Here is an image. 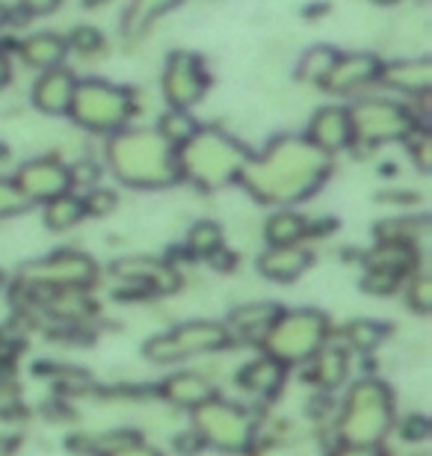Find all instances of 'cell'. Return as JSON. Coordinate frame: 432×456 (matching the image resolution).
<instances>
[{
	"label": "cell",
	"instance_id": "c3c4849f",
	"mask_svg": "<svg viewBox=\"0 0 432 456\" xmlns=\"http://www.w3.org/2000/svg\"><path fill=\"white\" fill-rule=\"evenodd\" d=\"M4 285H6V276H4V273H0V290H4Z\"/></svg>",
	"mask_w": 432,
	"mask_h": 456
},
{
	"label": "cell",
	"instance_id": "f1b7e54d",
	"mask_svg": "<svg viewBox=\"0 0 432 456\" xmlns=\"http://www.w3.org/2000/svg\"><path fill=\"white\" fill-rule=\"evenodd\" d=\"M199 127L201 125L196 122V116H192L190 110H172V107H169V110L160 116V122H158V127H154V131H158L163 140H167L172 149L178 151L181 145L199 131Z\"/></svg>",
	"mask_w": 432,
	"mask_h": 456
},
{
	"label": "cell",
	"instance_id": "2e32d148",
	"mask_svg": "<svg viewBox=\"0 0 432 456\" xmlns=\"http://www.w3.org/2000/svg\"><path fill=\"white\" fill-rule=\"evenodd\" d=\"M306 140L311 145H317L323 154H338L353 145V125H349V113L346 107H320V110L311 116L308 122V131H306Z\"/></svg>",
	"mask_w": 432,
	"mask_h": 456
},
{
	"label": "cell",
	"instance_id": "ee69618b",
	"mask_svg": "<svg viewBox=\"0 0 432 456\" xmlns=\"http://www.w3.org/2000/svg\"><path fill=\"white\" fill-rule=\"evenodd\" d=\"M6 80H9V57L0 51V89L6 86Z\"/></svg>",
	"mask_w": 432,
	"mask_h": 456
},
{
	"label": "cell",
	"instance_id": "44dd1931",
	"mask_svg": "<svg viewBox=\"0 0 432 456\" xmlns=\"http://www.w3.org/2000/svg\"><path fill=\"white\" fill-rule=\"evenodd\" d=\"M279 314H281V308L275 303H243L228 314L225 326L232 335H240L246 341H261Z\"/></svg>",
	"mask_w": 432,
	"mask_h": 456
},
{
	"label": "cell",
	"instance_id": "d4e9b609",
	"mask_svg": "<svg viewBox=\"0 0 432 456\" xmlns=\"http://www.w3.org/2000/svg\"><path fill=\"white\" fill-rule=\"evenodd\" d=\"M367 267H379L397 276L409 279L412 273H418V246L406 243H379L367 255Z\"/></svg>",
	"mask_w": 432,
	"mask_h": 456
},
{
	"label": "cell",
	"instance_id": "52a82bcc",
	"mask_svg": "<svg viewBox=\"0 0 432 456\" xmlns=\"http://www.w3.org/2000/svg\"><path fill=\"white\" fill-rule=\"evenodd\" d=\"M349 125H353V142L358 145H385V142H406L418 131V116L409 104L391 102V98H362L346 107Z\"/></svg>",
	"mask_w": 432,
	"mask_h": 456
},
{
	"label": "cell",
	"instance_id": "e0dca14e",
	"mask_svg": "<svg viewBox=\"0 0 432 456\" xmlns=\"http://www.w3.org/2000/svg\"><path fill=\"white\" fill-rule=\"evenodd\" d=\"M75 86H77V75L66 66H53L48 71H42L30 93L33 107L45 116H69Z\"/></svg>",
	"mask_w": 432,
	"mask_h": 456
},
{
	"label": "cell",
	"instance_id": "7bdbcfd3",
	"mask_svg": "<svg viewBox=\"0 0 432 456\" xmlns=\"http://www.w3.org/2000/svg\"><path fill=\"white\" fill-rule=\"evenodd\" d=\"M332 456H385L382 444H349V442H341L335 444Z\"/></svg>",
	"mask_w": 432,
	"mask_h": 456
},
{
	"label": "cell",
	"instance_id": "8d00e7d4",
	"mask_svg": "<svg viewBox=\"0 0 432 456\" xmlns=\"http://www.w3.org/2000/svg\"><path fill=\"white\" fill-rule=\"evenodd\" d=\"M84 199V208H86V216H107V214H113L116 211V205H118V196L113 193L110 187H92L86 196H80Z\"/></svg>",
	"mask_w": 432,
	"mask_h": 456
},
{
	"label": "cell",
	"instance_id": "9a60e30c",
	"mask_svg": "<svg viewBox=\"0 0 432 456\" xmlns=\"http://www.w3.org/2000/svg\"><path fill=\"white\" fill-rule=\"evenodd\" d=\"M376 84H382L391 93L409 95V98H427L432 89V60H391L379 66V77Z\"/></svg>",
	"mask_w": 432,
	"mask_h": 456
},
{
	"label": "cell",
	"instance_id": "5b68a950",
	"mask_svg": "<svg viewBox=\"0 0 432 456\" xmlns=\"http://www.w3.org/2000/svg\"><path fill=\"white\" fill-rule=\"evenodd\" d=\"M134 113H136V98L131 89L107 84V80L98 77L77 80L75 98H71L69 107V116L75 118L77 127L104 136L125 131Z\"/></svg>",
	"mask_w": 432,
	"mask_h": 456
},
{
	"label": "cell",
	"instance_id": "8992f818",
	"mask_svg": "<svg viewBox=\"0 0 432 456\" xmlns=\"http://www.w3.org/2000/svg\"><path fill=\"white\" fill-rule=\"evenodd\" d=\"M329 338V317L317 308H293L275 317L261 338L266 355L281 364H302L314 355Z\"/></svg>",
	"mask_w": 432,
	"mask_h": 456
},
{
	"label": "cell",
	"instance_id": "ac0fdd59",
	"mask_svg": "<svg viewBox=\"0 0 432 456\" xmlns=\"http://www.w3.org/2000/svg\"><path fill=\"white\" fill-rule=\"evenodd\" d=\"M160 397L167 403L178 406V409H199L201 403H208L210 397H216L214 382H210L205 373L199 370H178L163 377L160 382Z\"/></svg>",
	"mask_w": 432,
	"mask_h": 456
},
{
	"label": "cell",
	"instance_id": "bcb514c9",
	"mask_svg": "<svg viewBox=\"0 0 432 456\" xmlns=\"http://www.w3.org/2000/svg\"><path fill=\"white\" fill-rule=\"evenodd\" d=\"M373 4H385V6H388V4H397V0H373Z\"/></svg>",
	"mask_w": 432,
	"mask_h": 456
},
{
	"label": "cell",
	"instance_id": "836d02e7",
	"mask_svg": "<svg viewBox=\"0 0 432 456\" xmlns=\"http://www.w3.org/2000/svg\"><path fill=\"white\" fill-rule=\"evenodd\" d=\"M66 45H69V51H77V53H84V57H92V53H98L101 48H104V33L92 24H80L69 33Z\"/></svg>",
	"mask_w": 432,
	"mask_h": 456
},
{
	"label": "cell",
	"instance_id": "4dcf8cb0",
	"mask_svg": "<svg viewBox=\"0 0 432 456\" xmlns=\"http://www.w3.org/2000/svg\"><path fill=\"white\" fill-rule=\"evenodd\" d=\"M187 249L196 258H214L216 252H223V228L210 220L196 223L187 232Z\"/></svg>",
	"mask_w": 432,
	"mask_h": 456
},
{
	"label": "cell",
	"instance_id": "4316f807",
	"mask_svg": "<svg viewBox=\"0 0 432 456\" xmlns=\"http://www.w3.org/2000/svg\"><path fill=\"white\" fill-rule=\"evenodd\" d=\"M427 228H429L427 216H397V220H385L376 225V240L418 246L420 234H427Z\"/></svg>",
	"mask_w": 432,
	"mask_h": 456
},
{
	"label": "cell",
	"instance_id": "74e56055",
	"mask_svg": "<svg viewBox=\"0 0 432 456\" xmlns=\"http://www.w3.org/2000/svg\"><path fill=\"white\" fill-rule=\"evenodd\" d=\"M104 456H163L154 444L149 442H143L140 436H134V433H125L122 439L116 442V448H110Z\"/></svg>",
	"mask_w": 432,
	"mask_h": 456
},
{
	"label": "cell",
	"instance_id": "ffe728a7",
	"mask_svg": "<svg viewBox=\"0 0 432 456\" xmlns=\"http://www.w3.org/2000/svg\"><path fill=\"white\" fill-rule=\"evenodd\" d=\"M237 386L246 388L249 395L275 397L279 388L284 386V364L264 353L258 359H252L249 364H243L240 373H237Z\"/></svg>",
	"mask_w": 432,
	"mask_h": 456
},
{
	"label": "cell",
	"instance_id": "f546056e",
	"mask_svg": "<svg viewBox=\"0 0 432 456\" xmlns=\"http://www.w3.org/2000/svg\"><path fill=\"white\" fill-rule=\"evenodd\" d=\"M338 53H341V51L329 48V45H314V48H311V51L302 53L299 69H297V77H299V80H306V84L320 86V84H323V80H326L329 69L335 66Z\"/></svg>",
	"mask_w": 432,
	"mask_h": 456
},
{
	"label": "cell",
	"instance_id": "8fae6325",
	"mask_svg": "<svg viewBox=\"0 0 432 456\" xmlns=\"http://www.w3.org/2000/svg\"><path fill=\"white\" fill-rule=\"evenodd\" d=\"M208 71L205 62H201L199 53L192 51H172L167 57V66H163V98L172 110H192L208 93Z\"/></svg>",
	"mask_w": 432,
	"mask_h": 456
},
{
	"label": "cell",
	"instance_id": "f6af8a7d",
	"mask_svg": "<svg viewBox=\"0 0 432 456\" xmlns=\"http://www.w3.org/2000/svg\"><path fill=\"white\" fill-rule=\"evenodd\" d=\"M9 15H12V12H9V6H6V4H0V27L9 24Z\"/></svg>",
	"mask_w": 432,
	"mask_h": 456
},
{
	"label": "cell",
	"instance_id": "4fadbf2b",
	"mask_svg": "<svg viewBox=\"0 0 432 456\" xmlns=\"http://www.w3.org/2000/svg\"><path fill=\"white\" fill-rule=\"evenodd\" d=\"M113 273L118 281L136 288L140 294H169L178 288V273H175L167 261L160 258H145V255H131L113 264Z\"/></svg>",
	"mask_w": 432,
	"mask_h": 456
},
{
	"label": "cell",
	"instance_id": "b9f144b4",
	"mask_svg": "<svg viewBox=\"0 0 432 456\" xmlns=\"http://www.w3.org/2000/svg\"><path fill=\"white\" fill-rule=\"evenodd\" d=\"M60 6H62V0H18V9L30 18L51 15V12H57Z\"/></svg>",
	"mask_w": 432,
	"mask_h": 456
},
{
	"label": "cell",
	"instance_id": "ba28073f",
	"mask_svg": "<svg viewBox=\"0 0 432 456\" xmlns=\"http://www.w3.org/2000/svg\"><path fill=\"white\" fill-rule=\"evenodd\" d=\"M228 344H232V332H228L225 323L190 321V323L172 326V330L149 338L143 346V355L151 364H178V362L196 359V355L225 350Z\"/></svg>",
	"mask_w": 432,
	"mask_h": 456
},
{
	"label": "cell",
	"instance_id": "277c9868",
	"mask_svg": "<svg viewBox=\"0 0 432 456\" xmlns=\"http://www.w3.org/2000/svg\"><path fill=\"white\" fill-rule=\"evenodd\" d=\"M394 427V395L382 379H358L349 386L341 415L338 439L349 444H382Z\"/></svg>",
	"mask_w": 432,
	"mask_h": 456
},
{
	"label": "cell",
	"instance_id": "7dc6e473",
	"mask_svg": "<svg viewBox=\"0 0 432 456\" xmlns=\"http://www.w3.org/2000/svg\"><path fill=\"white\" fill-rule=\"evenodd\" d=\"M89 6H95V4H107V0H86Z\"/></svg>",
	"mask_w": 432,
	"mask_h": 456
},
{
	"label": "cell",
	"instance_id": "3957f363",
	"mask_svg": "<svg viewBox=\"0 0 432 456\" xmlns=\"http://www.w3.org/2000/svg\"><path fill=\"white\" fill-rule=\"evenodd\" d=\"M252 151L237 136L219 127H199L178 149V175L201 190L234 184Z\"/></svg>",
	"mask_w": 432,
	"mask_h": 456
},
{
	"label": "cell",
	"instance_id": "6da1fadb",
	"mask_svg": "<svg viewBox=\"0 0 432 456\" xmlns=\"http://www.w3.org/2000/svg\"><path fill=\"white\" fill-rule=\"evenodd\" d=\"M332 169L329 154L306 140V134H281L252 154L240 172V184L261 205L290 208L314 196Z\"/></svg>",
	"mask_w": 432,
	"mask_h": 456
},
{
	"label": "cell",
	"instance_id": "ab89813d",
	"mask_svg": "<svg viewBox=\"0 0 432 456\" xmlns=\"http://www.w3.org/2000/svg\"><path fill=\"white\" fill-rule=\"evenodd\" d=\"M406 145H409V151L415 154L418 167L424 172H429V167H432V140H429V134L424 131V127H418V131L406 140Z\"/></svg>",
	"mask_w": 432,
	"mask_h": 456
},
{
	"label": "cell",
	"instance_id": "60d3db41",
	"mask_svg": "<svg viewBox=\"0 0 432 456\" xmlns=\"http://www.w3.org/2000/svg\"><path fill=\"white\" fill-rule=\"evenodd\" d=\"M429 418L427 415H406L400 421V436L406 442H427L429 439Z\"/></svg>",
	"mask_w": 432,
	"mask_h": 456
},
{
	"label": "cell",
	"instance_id": "681fc988",
	"mask_svg": "<svg viewBox=\"0 0 432 456\" xmlns=\"http://www.w3.org/2000/svg\"><path fill=\"white\" fill-rule=\"evenodd\" d=\"M6 154H9V151L4 149V145H0V160H4V158H6Z\"/></svg>",
	"mask_w": 432,
	"mask_h": 456
},
{
	"label": "cell",
	"instance_id": "d6986e66",
	"mask_svg": "<svg viewBox=\"0 0 432 456\" xmlns=\"http://www.w3.org/2000/svg\"><path fill=\"white\" fill-rule=\"evenodd\" d=\"M311 267V252L306 246H270L258 258V273L270 281H297Z\"/></svg>",
	"mask_w": 432,
	"mask_h": 456
},
{
	"label": "cell",
	"instance_id": "603a6c76",
	"mask_svg": "<svg viewBox=\"0 0 432 456\" xmlns=\"http://www.w3.org/2000/svg\"><path fill=\"white\" fill-rule=\"evenodd\" d=\"M308 362H311L308 379L314 382L317 388L332 391L338 386H344V379H346V373H349V355H346L344 346L323 344Z\"/></svg>",
	"mask_w": 432,
	"mask_h": 456
},
{
	"label": "cell",
	"instance_id": "83f0119b",
	"mask_svg": "<svg viewBox=\"0 0 432 456\" xmlns=\"http://www.w3.org/2000/svg\"><path fill=\"white\" fill-rule=\"evenodd\" d=\"M178 6V0H131L127 12L122 18V30L127 36H140L151 21H158L163 12Z\"/></svg>",
	"mask_w": 432,
	"mask_h": 456
},
{
	"label": "cell",
	"instance_id": "7402d4cb",
	"mask_svg": "<svg viewBox=\"0 0 432 456\" xmlns=\"http://www.w3.org/2000/svg\"><path fill=\"white\" fill-rule=\"evenodd\" d=\"M66 53H69V45L60 33H33L18 42V57L30 69H39V71L62 66Z\"/></svg>",
	"mask_w": 432,
	"mask_h": 456
},
{
	"label": "cell",
	"instance_id": "d590c367",
	"mask_svg": "<svg viewBox=\"0 0 432 456\" xmlns=\"http://www.w3.org/2000/svg\"><path fill=\"white\" fill-rule=\"evenodd\" d=\"M403 281H406V279L397 276V273H388V270H379V267H367V276L362 279V288L367 290V294L385 297V294H394Z\"/></svg>",
	"mask_w": 432,
	"mask_h": 456
},
{
	"label": "cell",
	"instance_id": "7c38bea8",
	"mask_svg": "<svg viewBox=\"0 0 432 456\" xmlns=\"http://www.w3.org/2000/svg\"><path fill=\"white\" fill-rule=\"evenodd\" d=\"M12 181L27 196L30 205H45V202H51V199H57L71 190L69 167L57 158H36V160L21 163L12 175Z\"/></svg>",
	"mask_w": 432,
	"mask_h": 456
},
{
	"label": "cell",
	"instance_id": "1f68e13d",
	"mask_svg": "<svg viewBox=\"0 0 432 456\" xmlns=\"http://www.w3.org/2000/svg\"><path fill=\"white\" fill-rule=\"evenodd\" d=\"M385 335H388V326H382L379 321H353L346 326V341L355 350H373Z\"/></svg>",
	"mask_w": 432,
	"mask_h": 456
},
{
	"label": "cell",
	"instance_id": "484cf974",
	"mask_svg": "<svg viewBox=\"0 0 432 456\" xmlns=\"http://www.w3.org/2000/svg\"><path fill=\"white\" fill-rule=\"evenodd\" d=\"M84 216H86L84 199L75 196L71 190L57 199H51V202H45V225H48L51 232H69V228H75Z\"/></svg>",
	"mask_w": 432,
	"mask_h": 456
},
{
	"label": "cell",
	"instance_id": "7a4b0ae2",
	"mask_svg": "<svg viewBox=\"0 0 432 456\" xmlns=\"http://www.w3.org/2000/svg\"><path fill=\"white\" fill-rule=\"evenodd\" d=\"M107 169L127 187L136 190H163L178 184V151L149 127H125L107 136Z\"/></svg>",
	"mask_w": 432,
	"mask_h": 456
},
{
	"label": "cell",
	"instance_id": "cb8c5ba5",
	"mask_svg": "<svg viewBox=\"0 0 432 456\" xmlns=\"http://www.w3.org/2000/svg\"><path fill=\"white\" fill-rule=\"evenodd\" d=\"M264 237L270 246H299L308 237V220L293 208H279L275 214L266 216Z\"/></svg>",
	"mask_w": 432,
	"mask_h": 456
},
{
	"label": "cell",
	"instance_id": "d6a6232c",
	"mask_svg": "<svg viewBox=\"0 0 432 456\" xmlns=\"http://www.w3.org/2000/svg\"><path fill=\"white\" fill-rule=\"evenodd\" d=\"M406 305L415 314L432 312V279L427 273H412L406 279Z\"/></svg>",
	"mask_w": 432,
	"mask_h": 456
},
{
	"label": "cell",
	"instance_id": "e575fe53",
	"mask_svg": "<svg viewBox=\"0 0 432 456\" xmlns=\"http://www.w3.org/2000/svg\"><path fill=\"white\" fill-rule=\"evenodd\" d=\"M30 202L27 196L18 190V184L12 178H0V216H18L24 211H30Z\"/></svg>",
	"mask_w": 432,
	"mask_h": 456
},
{
	"label": "cell",
	"instance_id": "30bf717a",
	"mask_svg": "<svg viewBox=\"0 0 432 456\" xmlns=\"http://www.w3.org/2000/svg\"><path fill=\"white\" fill-rule=\"evenodd\" d=\"M21 281L42 290H86L98 281V264L77 249H57L24 264Z\"/></svg>",
	"mask_w": 432,
	"mask_h": 456
},
{
	"label": "cell",
	"instance_id": "f35d334b",
	"mask_svg": "<svg viewBox=\"0 0 432 456\" xmlns=\"http://www.w3.org/2000/svg\"><path fill=\"white\" fill-rule=\"evenodd\" d=\"M69 181L71 187H98L101 181V167L95 160H77L75 167H69Z\"/></svg>",
	"mask_w": 432,
	"mask_h": 456
},
{
	"label": "cell",
	"instance_id": "9c48e42d",
	"mask_svg": "<svg viewBox=\"0 0 432 456\" xmlns=\"http://www.w3.org/2000/svg\"><path fill=\"white\" fill-rule=\"evenodd\" d=\"M192 433L201 444H210L225 453H243L255 442V418L243 406L210 397L208 403L192 409Z\"/></svg>",
	"mask_w": 432,
	"mask_h": 456
},
{
	"label": "cell",
	"instance_id": "5bb4252c",
	"mask_svg": "<svg viewBox=\"0 0 432 456\" xmlns=\"http://www.w3.org/2000/svg\"><path fill=\"white\" fill-rule=\"evenodd\" d=\"M379 66L382 62L367 51L338 53L335 66L329 69V75L320 86H323L329 95H353V93H358V89L376 84V77H379Z\"/></svg>",
	"mask_w": 432,
	"mask_h": 456
}]
</instances>
